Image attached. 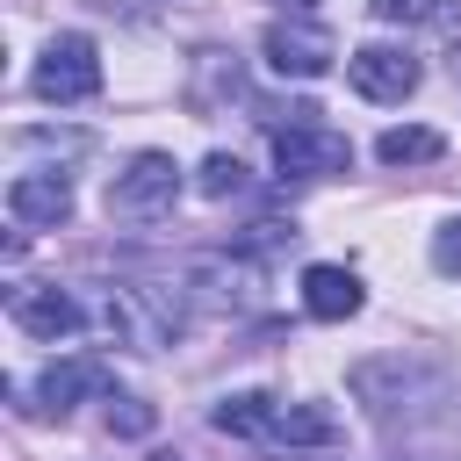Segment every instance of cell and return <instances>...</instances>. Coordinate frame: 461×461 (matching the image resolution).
I'll return each instance as SVG.
<instances>
[{"instance_id":"obj_1","label":"cell","mask_w":461,"mask_h":461,"mask_svg":"<svg viewBox=\"0 0 461 461\" xmlns=\"http://www.w3.org/2000/svg\"><path fill=\"white\" fill-rule=\"evenodd\" d=\"M274 166L288 180H331V173L353 166V144L317 108H288V122H274Z\"/></svg>"},{"instance_id":"obj_2","label":"cell","mask_w":461,"mask_h":461,"mask_svg":"<svg viewBox=\"0 0 461 461\" xmlns=\"http://www.w3.org/2000/svg\"><path fill=\"white\" fill-rule=\"evenodd\" d=\"M259 50H267V65H274L281 79H317V72H331V58H339L331 29H324V22H310V14H295V7H288L281 22H267Z\"/></svg>"},{"instance_id":"obj_3","label":"cell","mask_w":461,"mask_h":461,"mask_svg":"<svg viewBox=\"0 0 461 461\" xmlns=\"http://www.w3.org/2000/svg\"><path fill=\"white\" fill-rule=\"evenodd\" d=\"M36 94L43 101H94L101 94V50H94V36H79V29L50 36L43 58H36Z\"/></svg>"},{"instance_id":"obj_4","label":"cell","mask_w":461,"mask_h":461,"mask_svg":"<svg viewBox=\"0 0 461 461\" xmlns=\"http://www.w3.org/2000/svg\"><path fill=\"white\" fill-rule=\"evenodd\" d=\"M173 194H180V166H173L166 151H137V158L108 180V216L144 223V216H166Z\"/></svg>"},{"instance_id":"obj_5","label":"cell","mask_w":461,"mask_h":461,"mask_svg":"<svg viewBox=\"0 0 461 461\" xmlns=\"http://www.w3.org/2000/svg\"><path fill=\"white\" fill-rule=\"evenodd\" d=\"M346 79H353V94H367V101H411V94H418V58L396 50V43H360V50L346 58Z\"/></svg>"},{"instance_id":"obj_6","label":"cell","mask_w":461,"mask_h":461,"mask_svg":"<svg viewBox=\"0 0 461 461\" xmlns=\"http://www.w3.org/2000/svg\"><path fill=\"white\" fill-rule=\"evenodd\" d=\"M7 216H14L22 230H58V223L72 216V180H65V173H22V180L7 187Z\"/></svg>"},{"instance_id":"obj_7","label":"cell","mask_w":461,"mask_h":461,"mask_svg":"<svg viewBox=\"0 0 461 461\" xmlns=\"http://www.w3.org/2000/svg\"><path fill=\"white\" fill-rule=\"evenodd\" d=\"M360 303H367V295H360V274H353V267H303V310H310V317L346 324Z\"/></svg>"},{"instance_id":"obj_8","label":"cell","mask_w":461,"mask_h":461,"mask_svg":"<svg viewBox=\"0 0 461 461\" xmlns=\"http://www.w3.org/2000/svg\"><path fill=\"white\" fill-rule=\"evenodd\" d=\"M14 324L29 331V339H72L79 331V303L65 295V288H14Z\"/></svg>"},{"instance_id":"obj_9","label":"cell","mask_w":461,"mask_h":461,"mask_svg":"<svg viewBox=\"0 0 461 461\" xmlns=\"http://www.w3.org/2000/svg\"><path fill=\"white\" fill-rule=\"evenodd\" d=\"M94 389H108V367L101 360H58V367H43V382H36V411L43 418H65L79 396H94Z\"/></svg>"},{"instance_id":"obj_10","label":"cell","mask_w":461,"mask_h":461,"mask_svg":"<svg viewBox=\"0 0 461 461\" xmlns=\"http://www.w3.org/2000/svg\"><path fill=\"white\" fill-rule=\"evenodd\" d=\"M267 439H274V447H331V439H339V418H331L324 403H281Z\"/></svg>"},{"instance_id":"obj_11","label":"cell","mask_w":461,"mask_h":461,"mask_svg":"<svg viewBox=\"0 0 461 461\" xmlns=\"http://www.w3.org/2000/svg\"><path fill=\"white\" fill-rule=\"evenodd\" d=\"M274 411H281L274 396L245 389V396H223V403L209 411V425H216V432H238V439H267V432H274Z\"/></svg>"},{"instance_id":"obj_12","label":"cell","mask_w":461,"mask_h":461,"mask_svg":"<svg viewBox=\"0 0 461 461\" xmlns=\"http://www.w3.org/2000/svg\"><path fill=\"white\" fill-rule=\"evenodd\" d=\"M382 166H425V158H439L447 151V137L439 130H418V122H403V130H382Z\"/></svg>"},{"instance_id":"obj_13","label":"cell","mask_w":461,"mask_h":461,"mask_svg":"<svg viewBox=\"0 0 461 461\" xmlns=\"http://www.w3.org/2000/svg\"><path fill=\"white\" fill-rule=\"evenodd\" d=\"M194 187H202L209 202H223V194H245V166H238L230 151H209V158H202V173H194Z\"/></svg>"},{"instance_id":"obj_14","label":"cell","mask_w":461,"mask_h":461,"mask_svg":"<svg viewBox=\"0 0 461 461\" xmlns=\"http://www.w3.org/2000/svg\"><path fill=\"white\" fill-rule=\"evenodd\" d=\"M108 425H115V432H151V403L115 396V403H108Z\"/></svg>"},{"instance_id":"obj_15","label":"cell","mask_w":461,"mask_h":461,"mask_svg":"<svg viewBox=\"0 0 461 461\" xmlns=\"http://www.w3.org/2000/svg\"><path fill=\"white\" fill-rule=\"evenodd\" d=\"M439 0H375V22H432Z\"/></svg>"},{"instance_id":"obj_16","label":"cell","mask_w":461,"mask_h":461,"mask_svg":"<svg viewBox=\"0 0 461 461\" xmlns=\"http://www.w3.org/2000/svg\"><path fill=\"white\" fill-rule=\"evenodd\" d=\"M432 267H439V274H461V223H447V230L432 238Z\"/></svg>"},{"instance_id":"obj_17","label":"cell","mask_w":461,"mask_h":461,"mask_svg":"<svg viewBox=\"0 0 461 461\" xmlns=\"http://www.w3.org/2000/svg\"><path fill=\"white\" fill-rule=\"evenodd\" d=\"M288 7H310V0H288Z\"/></svg>"}]
</instances>
